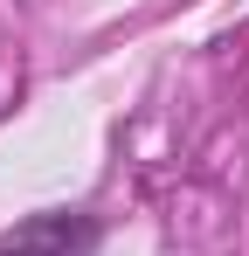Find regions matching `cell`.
<instances>
[{
	"instance_id": "1",
	"label": "cell",
	"mask_w": 249,
	"mask_h": 256,
	"mask_svg": "<svg viewBox=\"0 0 249 256\" xmlns=\"http://www.w3.org/2000/svg\"><path fill=\"white\" fill-rule=\"evenodd\" d=\"M104 242V222L83 208H48V214H21L7 236H0V256H97Z\"/></svg>"
}]
</instances>
